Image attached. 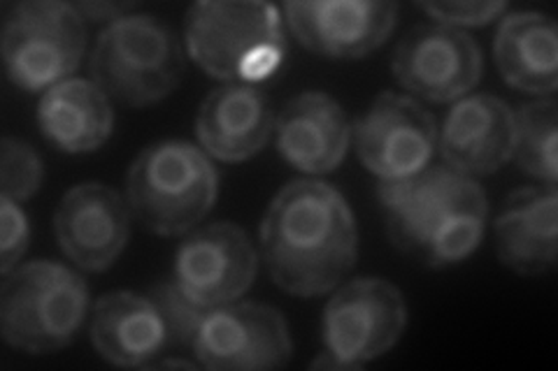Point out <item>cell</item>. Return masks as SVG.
<instances>
[{
	"instance_id": "ffe728a7",
	"label": "cell",
	"mask_w": 558,
	"mask_h": 371,
	"mask_svg": "<svg viewBox=\"0 0 558 371\" xmlns=\"http://www.w3.org/2000/svg\"><path fill=\"white\" fill-rule=\"evenodd\" d=\"M494 57L502 79L545 96L558 88V28L549 14L512 12L498 26Z\"/></svg>"
},
{
	"instance_id": "8fae6325",
	"label": "cell",
	"mask_w": 558,
	"mask_h": 371,
	"mask_svg": "<svg viewBox=\"0 0 558 371\" xmlns=\"http://www.w3.org/2000/svg\"><path fill=\"white\" fill-rule=\"evenodd\" d=\"M258 253L244 230L219 221L191 233L174 258V284L203 309L238 302L254 284Z\"/></svg>"
},
{
	"instance_id": "6da1fadb",
	"label": "cell",
	"mask_w": 558,
	"mask_h": 371,
	"mask_svg": "<svg viewBox=\"0 0 558 371\" xmlns=\"http://www.w3.org/2000/svg\"><path fill=\"white\" fill-rule=\"evenodd\" d=\"M260 258L291 295L336 290L359 260V227L342 193L319 180L287 184L260 221Z\"/></svg>"
},
{
	"instance_id": "44dd1931",
	"label": "cell",
	"mask_w": 558,
	"mask_h": 371,
	"mask_svg": "<svg viewBox=\"0 0 558 371\" xmlns=\"http://www.w3.org/2000/svg\"><path fill=\"white\" fill-rule=\"evenodd\" d=\"M38 123L51 145L65 153L100 149L114 128L110 98L94 79L70 77L47 88L38 104Z\"/></svg>"
},
{
	"instance_id": "ba28073f",
	"label": "cell",
	"mask_w": 558,
	"mask_h": 371,
	"mask_svg": "<svg viewBox=\"0 0 558 371\" xmlns=\"http://www.w3.org/2000/svg\"><path fill=\"white\" fill-rule=\"evenodd\" d=\"M408 325L405 297L391 281L359 276L340 286L324 309V344L342 369L381 358Z\"/></svg>"
},
{
	"instance_id": "5b68a950",
	"label": "cell",
	"mask_w": 558,
	"mask_h": 371,
	"mask_svg": "<svg viewBox=\"0 0 558 371\" xmlns=\"http://www.w3.org/2000/svg\"><path fill=\"white\" fill-rule=\"evenodd\" d=\"M89 311L86 281L54 260H33L3 276L0 332L5 344L49 356L77 337Z\"/></svg>"
},
{
	"instance_id": "9a60e30c",
	"label": "cell",
	"mask_w": 558,
	"mask_h": 371,
	"mask_svg": "<svg viewBox=\"0 0 558 371\" xmlns=\"http://www.w3.org/2000/svg\"><path fill=\"white\" fill-rule=\"evenodd\" d=\"M514 110L498 96H463L438 133L445 163L468 176L498 172L514 156Z\"/></svg>"
},
{
	"instance_id": "d4e9b609",
	"label": "cell",
	"mask_w": 558,
	"mask_h": 371,
	"mask_svg": "<svg viewBox=\"0 0 558 371\" xmlns=\"http://www.w3.org/2000/svg\"><path fill=\"white\" fill-rule=\"evenodd\" d=\"M28 219L20 202L0 196V274H10L20 268V260L28 249Z\"/></svg>"
},
{
	"instance_id": "4316f807",
	"label": "cell",
	"mask_w": 558,
	"mask_h": 371,
	"mask_svg": "<svg viewBox=\"0 0 558 371\" xmlns=\"http://www.w3.org/2000/svg\"><path fill=\"white\" fill-rule=\"evenodd\" d=\"M77 12L92 22H114L119 16L133 14L135 3H77Z\"/></svg>"
},
{
	"instance_id": "277c9868",
	"label": "cell",
	"mask_w": 558,
	"mask_h": 371,
	"mask_svg": "<svg viewBox=\"0 0 558 371\" xmlns=\"http://www.w3.org/2000/svg\"><path fill=\"white\" fill-rule=\"evenodd\" d=\"M217 170L203 149L163 139L137 153L126 174V205L147 230L178 237L215 207Z\"/></svg>"
},
{
	"instance_id": "83f0119b",
	"label": "cell",
	"mask_w": 558,
	"mask_h": 371,
	"mask_svg": "<svg viewBox=\"0 0 558 371\" xmlns=\"http://www.w3.org/2000/svg\"><path fill=\"white\" fill-rule=\"evenodd\" d=\"M154 367H166V369H174V367H182V369H194V367H201V364L186 362V360H163V362H156Z\"/></svg>"
},
{
	"instance_id": "52a82bcc",
	"label": "cell",
	"mask_w": 558,
	"mask_h": 371,
	"mask_svg": "<svg viewBox=\"0 0 558 371\" xmlns=\"http://www.w3.org/2000/svg\"><path fill=\"white\" fill-rule=\"evenodd\" d=\"M86 49L84 16L61 0H28L8 8L3 61L14 86L47 91L75 73Z\"/></svg>"
},
{
	"instance_id": "7a4b0ae2",
	"label": "cell",
	"mask_w": 558,
	"mask_h": 371,
	"mask_svg": "<svg viewBox=\"0 0 558 371\" xmlns=\"http://www.w3.org/2000/svg\"><path fill=\"white\" fill-rule=\"evenodd\" d=\"M377 196L391 244L426 268L440 270L470 258L484 237L486 193L473 176L449 165L379 182Z\"/></svg>"
},
{
	"instance_id": "9c48e42d",
	"label": "cell",
	"mask_w": 558,
	"mask_h": 371,
	"mask_svg": "<svg viewBox=\"0 0 558 371\" xmlns=\"http://www.w3.org/2000/svg\"><path fill=\"white\" fill-rule=\"evenodd\" d=\"M191 350L205 369H279L293 358L284 316L258 302H231L207 309Z\"/></svg>"
},
{
	"instance_id": "cb8c5ba5",
	"label": "cell",
	"mask_w": 558,
	"mask_h": 371,
	"mask_svg": "<svg viewBox=\"0 0 558 371\" xmlns=\"http://www.w3.org/2000/svg\"><path fill=\"white\" fill-rule=\"evenodd\" d=\"M149 297L154 299V305L159 307L163 316L168 334H170V344L191 348L196 337V330L207 309L191 302V299L180 290V286L174 284V279L163 281V284L156 286Z\"/></svg>"
},
{
	"instance_id": "5bb4252c",
	"label": "cell",
	"mask_w": 558,
	"mask_h": 371,
	"mask_svg": "<svg viewBox=\"0 0 558 371\" xmlns=\"http://www.w3.org/2000/svg\"><path fill=\"white\" fill-rule=\"evenodd\" d=\"M126 198L100 182H84L61 198L54 217L63 253L82 270L102 272L126 249L131 223Z\"/></svg>"
},
{
	"instance_id": "30bf717a",
	"label": "cell",
	"mask_w": 558,
	"mask_h": 371,
	"mask_svg": "<svg viewBox=\"0 0 558 371\" xmlns=\"http://www.w3.org/2000/svg\"><path fill=\"white\" fill-rule=\"evenodd\" d=\"M356 153L381 182H400L424 172L438 147L433 114L410 96L379 94L354 126Z\"/></svg>"
},
{
	"instance_id": "7c38bea8",
	"label": "cell",
	"mask_w": 558,
	"mask_h": 371,
	"mask_svg": "<svg viewBox=\"0 0 558 371\" xmlns=\"http://www.w3.org/2000/svg\"><path fill=\"white\" fill-rule=\"evenodd\" d=\"M398 84L428 102L461 100L482 77L480 45L461 28L418 24L393 51Z\"/></svg>"
},
{
	"instance_id": "3957f363",
	"label": "cell",
	"mask_w": 558,
	"mask_h": 371,
	"mask_svg": "<svg viewBox=\"0 0 558 371\" xmlns=\"http://www.w3.org/2000/svg\"><path fill=\"white\" fill-rule=\"evenodd\" d=\"M184 35L189 57L229 84L266 79L287 57L284 26L270 3L201 0L186 12Z\"/></svg>"
},
{
	"instance_id": "7402d4cb",
	"label": "cell",
	"mask_w": 558,
	"mask_h": 371,
	"mask_svg": "<svg viewBox=\"0 0 558 371\" xmlns=\"http://www.w3.org/2000/svg\"><path fill=\"white\" fill-rule=\"evenodd\" d=\"M514 156L519 168L543 184L556 186L558 176V102L539 98L514 112Z\"/></svg>"
},
{
	"instance_id": "4fadbf2b",
	"label": "cell",
	"mask_w": 558,
	"mask_h": 371,
	"mask_svg": "<svg viewBox=\"0 0 558 371\" xmlns=\"http://www.w3.org/2000/svg\"><path fill=\"white\" fill-rule=\"evenodd\" d=\"M291 33L312 54L326 59H363L387 42L398 5L381 0H310L287 3Z\"/></svg>"
},
{
	"instance_id": "ac0fdd59",
	"label": "cell",
	"mask_w": 558,
	"mask_h": 371,
	"mask_svg": "<svg viewBox=\"0 0 558 371\" xmlns=\"http://www.w3.org/2000/svg\"><path fill=\"white\" fill-rule=\"evenodd\" d=\"M556 186H529L510 193L496 219L498 260L521 276H543L556 270L558 244Z\"/></svg>"
},
{
	"instance_id": "d6986e66",
	"label": "cell",
	"mask_w": 558,
	"mask_h": 371,
	"mask_svg": "<svg viewBox=\"0 0 558 371\" xmlns=\"http://www.w3.org/2000/svg\"><path fill=\"white\" fill-rule=\"evenodd\" d=\"M92 344L117 367H154L170 346V334L154 299L131 290L98 297L92 318Z\"/></svg>"
},
{
	"instance_id": "2e32d148",
	"label": "cell",
	"mask_w": 558,
	"mask_h": 371,
	"mask_svg": "<svg viewBox=\"0 0 558 371\" xmlns=\"http://www.w3.org/2000/svg\"><path fill=\"white\" fill-rule=\"evenodd\" d=\"M277 151L310 174L333 172L352 143V123L342 104L324 91L291 98L275 121Z\"/></svg>"
},
{
	"instance_id": "484cf974",
	"label": "cell",
	"mask_w": 558,
	"mask_h": 371,
	"mask_svg": "<svg viewBox=\"0 0 558 371\" xmlns=\"http://www.w3.org/2000/svg\"><path fill=\"white\" fill-rule=\"evenodd\" d=\"M422 10L438 20L442 26H484L498 20V14L508 10V3H422Z\"/></svg>"
},
{
	"instance_id": "8992f818",
	"label": "cell",
	"mask_w": 558,
	"mask_h": 371,
	"mask_svg": "<svg viewBox=\"0 0 558 371\" xmlns=\"http://www.w3.org/2000/svg\"><path fill=\"white\" fill-rule=\"evenodd\" d=\"M184 75V51L174 30L154 14H126L98 35L92 54V79L100 91L126 104L168 98Z\"/></svg>"
},
{
	"instance_id": "603a6c76",
	"label": "cell",
	"mask_w": 558,
	"mask_h": 371,
	"mask_svg": "<svg viewBox=\"0 0 558 371\" xmlns=\"http://www.w3.org/2000/svg\"><path fill=\"white\" fill-rule=\"evenodd\" d=\"M43 158L31 145L16 137L0 143V196L14 202H26L43 186Z\"/></svg>"
},
{
	"instance_id": "e0dca14e",
	"label": "cell",
	"mask_w": 558,
	"mask_h": 371,
	"mask_svg": "<svg viewBox=\"0 0 558 371\" xmlns=\"http://www.w3.org/2000/svg\"><path fill=\"white\" fill-rule=\"evenodd\" d=\"M275 131L270 100L252 84H223L198 110L196 135L203 149L223 163H242L268 145Z\"/></svg>"
}]
</instances>
